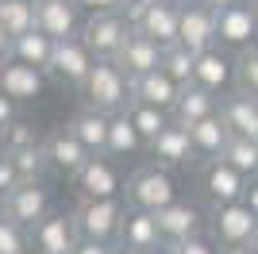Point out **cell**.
Returning a JSON list of instances; mask_svg holds the SVG:
<instances>
[{
	"instance_id": "obj_1",
	"label": "cell",
	"mask_w": 258,
	"mask_h": 254,
	"mask_svg": "<svg viewBox=\"0 0 258 254\" xmlns=\"http://www.w3.org/2000/svg\"><path fill=\"white\" fill-rule=\"evenodd\" d=\"M81 93H85L89 108L116 116V112H127V104H131V77L116 58H97L93 74L81 85Z\"/></svg>"
},
{
	"instance_id": "obj_2",
	"label": "cell",
	"mask_w": 258,
	"mask_h": 254,
	"mask_svg": "<svg viewBox=\"0 0 258 254\" xmlns=\"http://www.w3.org/2000/svg\"><path fill=\"white\" fill-rule=\"evenodd\" d=\"M123 197H127L131 208H143V212H162L166 204L177 201V181L170 177V169L151 162V166L135 169L123 185Z\"/></svg>"
},
{
	"instance_id": "obj_3",
	"label": "cell",
	"mask_w": 258,
	"mask_h": 254,
	"mask_svg": "<svg viewBox=\"0 0 258 254\" xmlns=\"http://www.w3.org/2000/svg\"><path fill=\"white\" fill-rule=\"evenodd\" d=\"M123 216H127V201L123 197H112V201H81L74 208L77 235L93 239V243H116Z\"/></svg>"
},
{
	"instance_id": "obj_4",
	"label": "cell",
	"mask_w": 258,
	"mask_h": 254,
	"mask_svg": "<svg viewBox=\"0 0 258 254\" xmlns=\"http://www.w3.org/2000/svg\"><path fill=\"white\" fill-rule=\"evenodd\" d=\"M254 39H258V20H254L250 0H235V4L216 8V46L239 54L247 46H254Z\"/></svg>"
},
{
	"instance_id": "obj_5",
	"label": "cell",
	"mask_w": 258,
	"mask_h": 254,
	"mask_svg": "<svg viewBox=\"0 0 258 254\" xmlns=\"http://www.w3.org/2000/svg\"><path fill=\"white\" fill-rule=\"evenodd\" d=\"M131 31H135V27H131V20H127V8L123 12H97V16H89V20L81 23V39H85V46L97 54V58H116Z\"/></svg>"
},
{
	"instance_id": "obj_6",
	"label": "cell",
	"mask_w": 258,
	"mask_h": 254,
	"mask_svg": "<svg viewBox=\"0 0 258 254\" xmlns=\"http://www.w3.org/2000/svg\"><path fill=\"white\" fill-rule=\"evenodd\" d=\"M127 20L135 31L151 35L162 46H173L177 35H181V4H166V0H147V4H135L127 8Z\"/></svg>"
},
{
	"instance_id": "obj_7",
	"label": "cell",
	"mask_w": 258,
	"mask_h": 254,
	"mask_svg": "<svg viewBox=\"0 0 258 254\" xmlns=\"http://www.w3.org/2000/svg\"><path fill=\"white\" fill-rule=\"evenodd\" d=\"M74 189L81 193V201H112V197H123V177H119L116 158L93 154L74 173Z\"/></svg>"
},
{
	"instance_id": "obj_8",
	"label": "cell",
	"mask_w": 258,
	"mask_h": 254,
	"mask_svg": "<svg viewBox=\"0 0 258 254\" xmlns=\"http://www.w3.org/2000/svg\"><path fill=\"white\" fill-rule=\"evenodd\" d=\"M93 66H97V54L85 46L81 35L74 39H58L54 42V54H50V66H46V74L58 77L62 85H85V77L93 74Z\"/></svg>"
},
{
	"instance_id": "obj_9",
	"label": "cell",
	"mask_w": 258,
	"mask_h": 254,
	"mask_svg": "<svg viewBox=\"0 0 258 254\" xmlns=\"http://www.w3.org/2000/svg\"><path fill=\"white\" fill-rule=\"evenodd\" d=\"M254 231H258V216L243 201H235V204H216V208H212L208 235H212L220 246H247Z\"/></svg>"
},
{
	"instance_id": "obj_10",
	"label": "cell",
	"mask_w": 258,
	"mask_h": 254,
	"mask_svg": "<svg viewBox=\"0 0 258 254\" xmlns=\"http://www.w3.org/2000/svg\"><path fill=\"white\" fill-rule=\"evenodd\" d=\"M81 235H77L74 212H46L31 227V250L35 254H74Z\"/></svg>"
},
{
	"instance_id": "obj_11",
	"label": "cell",
	"mask_w": 258,
	"mask_h": 254,
	"mask_svg": "<svg viewBox=\"0 0 258 254\" xmlns=\"http://www.w3.org/2000/svg\"><path fill=\"white\" fill-rule=\"evenodd\" d=\"M0 212L31 231L35 223L50 212V193L43 189V181H23V185H16L8 197H0Z\"/></svg>"
},
{
	"instance_id": "obj_12",
	"label": "cell",
	"mask_w": 258,
	"mask_h": 254,
	"mask_svg": "<svg viewBox=\"0 0 258 254\" xmlns=\"http://www.w3.org/2000/svg\"><path fill=\"white\" fill-rule=\"evenodd\" d=\"M154 216H158V231H162V243L166 246H181L185 239L205 235V216L189 201H173L162 212H154Z\"/></svg>"
},
{
	"instance_id": "obj_13",
	"label": "cell",
	"mask_w": 258,
	"mask_h": 254,
	"mask_svg": "<svg viewBox=\"0 0 258 254\" xmlns=\"http://www.w3.org/2000/svg\"><path fill=\"white\" fill-rule=\"evenodd\" d=\"M185 50H212L216 46V8L201 4V0H185L181 4V35H177Z\"/></svg>"
},
{
	"instance_id": "obj_14",
	"label": "cell",
	"mask_w": 258,
	"mask_h": 254,
	"mask_svg": "<svg viewBox=\"0 0 258 254\" xmlns=\"http://www.w3.org/2000/svg\"><path fill=\"white\" fill-rule=\"evenodd\" d=\"M81 8L77 0H35V27L46 31L54 42L81 35Z\"/></svg>"
},
{
	"instance_id": "obj_15",
	"label": "cell",
	"mask_w": 258,
	"mask_h": 254,
	"mask_svg": "<svg viewBox=\"0 0 258 254\" xmlns=\"http://www.w3.org/2000/svg\"><path fill=\"white\" fill-rule=\"evenodd\" d=\"M201 185H205L208 201H212V208H216V204H235V201H243L250 177H243V173H239L235 166H227L224 158H216V162H205Z\"/></svg>"
},
{
	"instance_id": "obj_16",
	"label": "cell",
	"mask_w": 258,
	"mask_h": 254,
	"mask_svg": "<svg viewBox=\"0 0 258 254\" xmlns=\"http://www.w3.org/2000/svg\"><path fill=\"white\" fill-rule=\"evenodd\" d=\"M116 246H127V250H162V231H158V216L154 212H143V208H131L127 204V216H123V223H119V239Z\"/></svg>"
},
{
	"instance_id": "obj_17",
	"label": "cell",
	"mask_w": 258,
	"mask_h": 254,
	"mask_svg": "<svg viewBox=\"0 0 258 254\" xmlns=\"http://www.w3.org/2000/svg\"><path fill=\"white\" fill-rule=\"evenodd\" d=\"M231 81H235V54H231V50H224V46H212V50H201V54H197L193 85H201V89H212V93L224 96Z\"/></svg>"
},
{
	"instance_id": "obj_18",
	"label": "cell",
	"mask_w": 258,
	"mask_h": 254,
	"mask_svg": "<svg viewBox=\"0 0 258 254\" xmlns=\"http://www.w3.org/2000/svg\"><path fill=\"white\" fill-rule=\"evenodd\" d=\"M0 89H4V96H12L16 104H27V100H35V96H43L46 70L8 58V62H4V74H0Z\"/></svg>"
},
{
	"instance_id": "obj_19",
	"label": "cell",
	"mask_w": 258,
	"mask_h": 254,
	"mask_svg": "<svg viewBox=\"0 0 258 254\" xmlns=\"http://www.w3.org/2000/svg\"><path fill=\"white\" fill-rule=\"evenodd\" d=\"M162 54H166L162 42H154L151 35H143V31H131L127 42L119 46L116 62L127 70V77H143V74H151V70L162 66Z\"/></svg>"
},
{
	"instance_id": "obj_20",
	"label": "cell",
	"mask_w": 258,
	"mask_h": 254,
	"mask_svg": "<svg viewBox=\"0 0 258 254\" xmlns=\"http://www.w3.org/2000/svg\"><path fill=\"white\" fill-rule=\"evenodd\" d=\"M147 154H151L158 166H166V169L185 166V162H197L193 139H189V127H181V123L162 127V135L154 139V143H147Z\"/></svg>"
},
{
	"instance_id": "obj_21",
	"label": "cell",
	"mask_w": 258,
	"mask_h": 254,
	"mask_svg": "<svg viewBox=\"0 0 258 254\" xmlns=\"http://www.w3.org/2000/svg\"><path fill=\"white\" fill-rule=\"evenodd\" d=\"M220 119L227 123V131L239 139H258V96L247 93H224L220 96Z\"/></svg>"
},
{
	"instance_id": "obj_22",
	"label": "cell",
	"mask_w": 258,
	"mask_h": 254,
	"mask_svg": "<svg viewBox=\"0 0 258 254\" xmlns=\"http://www.w3.org/2000/svg\"><path fill=\"white\" fill-rule=\"evenodd\" d=\"M185 85H177L166 70H151V74L143 77H131V100H143V104H154V108H166L170 112L177 104V96H181Z\"/></svg>"
},
{
	"instance_id": "obj_23",
	"label": "cell",
	"mask_w": 258,
	"mask_h": 254,
	"mask_svg": "<svg viewBox=\"0 0 258 254\" xmlns=\"http://www.w3.org/2000/svg\"><path fill=\"white\" fill-rule=\"evenodd\" d=\"M216 112H220V93L201 89V85H185L181 96H177V104L170 108L173 123H181V127H193V123H201V119L216 116Z\"/></svg>"
},
{
	"instance_id": "obj_24",
	"label": "cell",
	"mask_w": 258,
	"mask_h": 254,
	"mask_svg": "<svg viewBox=\"0 0 258 254\" xmlns=\"http://www.w3.org/2000/svg\"><path fill=\"white\" fill-rule=\"evenodd\" d=\"M108 123H112L108 112H97V108L85 104L70 119V135H74L89 154H108Z\"/></svg>"
},
{
	"instance_id": "obj_25",
	"label": "cell",
	"mask_w": 258,
	"mask_h": 254,
	"mask_svg": "<svg viewBox=\"0 0 258 254\" xmlns=\"http://www.w3.org/2000/svg\"><path fill=\"white\" fill-rule=\"evenodd\" d=\"M43 147H46V154H50V169L66 173V177H74L77 169H81L89 158H93V154H89V150L81 147L74 135H70V127H66V131H54V135L46 139Z\"/></svg>"
},
{
	"instance_id": "obj_26",
	"label": "cell",
	"mask_w": 258,
	"mask_h": 254,
	"mask_svg": "<svg viewBox=\"0 0 258 254\" xmlns=\"http://www.w3.org/2000/svg\"><path fill=\"white\" fill-rule=\"evenodd\" d=\"M189 139H193V154L201 162H216L224 154L231 131H227V123L220 119V112H216V116H208V119H201V123L189 127Z\"/></svg>"
},
{
	"instance_id": "obj_27",
	"label": "cell",
	"mask_w": 258,
	"mask_h": 254,
	"mask_svg": "<svg viewBox=\"0 0 258 254\" xmlns=\"http://www.w3.org/2000/svg\"><path fill=\"white\" fill-rule=\"evenodd\" d=\"M50 54H54V39L46 31H39V27H31L27 35H16V39H12V54L8 58L46 70V66H50Z\"/></svg>"
},
{
	"instance_id": "obj_28",
	"label": "cell",
	"mask_w": 258,
	"mask_h": 254,
	"mask_svg": "<svg viewBox=\"0 0 258 254\" xmlns=\"http://www.w3.org/2000/svg\"><path fill=\"white\" fill-rule=\"evenodd\" d=\"M135 150H147L139 127L131 123L127 112H116L112 123H108V158H127V154H135Z\"/></svg>"
},
{
	"instance_id": "obj_29",
	"label": "cell",
	"mask_w": 258,
	"mask_h": 254,
	"mask_svg": "<svg viewBox=\"0 0 258 254\" xmlns=\"http://www.w3.org/2000/svg\"><path fill=\"white\" fill-rule=\"evenodd\" d=\"M127 116H131V123L139 127L143 143H154V139L162 135V127H170V123H173V116L166 112V108L143 104V100H131V104H127Z\"/></svg>"
},
{
	"instance_id": "obj_30",
	"label": "cell",
	"mask_w": 258,
	"mask_h": 254,
	"mask_svg": "<svg viewBox=\"0 0 258 254\" xmlns=\"http://www.w3.org/2000/svg\"><path fill=\"white\" fill-rule=\"evenodd\" d=\"M220 158H224L227 166H235L243 177H258V139H239V135H231Z\"/></svg>"
},
{
	"instance_id": "obj_31",
	"label": "cell",
	"mask_w": 258,
	"mask_h": 254,
	"mask_svg": "<svg viewBox=\"0 0 258 254\" xmlns=\"http://www.w3.org/2000/svg\"><path fill=\"white\" fill-rule=\"evenodd\" d=\"M0 27L16 39L35 27V0H0Z\"/></svg>"
},
{
	"instance_id": "obj_32",
	"label": "cell",
	"mask_w": 258,
	"mask_h": 254,
	"mask_svg": "<svg viewBox=\"0 0 258 254\" xmlns=\"http://www.w3.org/2000/svg\"><path fill=\"white\" fill-rule=\"evenodd\" d=\"M12 162L20 169L23 181H43L50 173V154H46L43 143H35V147H23V150H12Z\"/></svg>"
},
{
	"instance_id": "obj_33",
	"label": "cell",
	"mask_w": 258,
	"mask_h": 254,
	"mask_svg": "<svg viewBox=\"0 0 258 254\" xmlns=\"http://www.w3.org/2000/svg\"><path fill=\"white\" fill-rule=\"evenodd\" d=\"M193 66H197V54L185 50L181 42L166 46V54H162V70H166L177 85H193Z\"/></svg>"
},
{
	"instance_id": "obj_34",
	"label": "cell",
	"mask_w": 258,
	"mask_h": 254,
	"mask_svg": "<svg viewBox=\"0 0 258 254\" xmlns=\"http://www.w3.org/2000/svg\"><path fill=\"white\" fill-rule=\"evenodd\" d=\"M235 89L247 96H258V42L235 54Z\"/></svg>"
},
{
	"instance_id": "obj_35",
	"label": "cell",
	"mask_w": 258,
	"mask_h": 254,
	"mask_svg": "<svg viewBox=\"0 0 258 254\" xmlns=\"http://www.w3.org/2000/svg\"><path fill=\"white\" fill-rule=\"evenodd\" d=\"M0 254H31V231L0 212Z\"/></svg>"
},
{
	"instance_id": "obj_36",
	"label": "cell",
	"mask_w": 258,
	"mask_h": 254,
	"mask_svg": "<svg viewBox=\"0 0 258 254\" xmlns=\"http://www.w3.org/2000/svg\"><path fill=\"white\" fill-rule=\"evenodd\" d=\"M39 139H35V127L27 119H12L8 127H0V150L12 154V150H23V147H35Z\"/></svg>"
},
{
	"instance_id": "obj_37",
	"label": "cell",
	"mask_w": 258,
	"mask_h": 254,
	"mask_svg": "<svg viewBox=\"0 0 258 254\" xmlns=\"http://www.w3.org/2000/svg\"><path fill=\"white\" fill-rule=\"evenodd\" d=\"M173 254H220V243H216L212 235H193V239H185L181 246H170Z\"/></svg>"
},
{
	"instance_id": "obj_38",
	"label": "cell",
	"mask_w": 258,
	"mask_h": 254,
	"mask_svg": "<svg viewBox=\"0 0 258 254\" xmlns=\"http://www.w3.org/2000/svg\"><path fill=\"white\" fill-rule=\"evenodd\" d=\"M16 185H23L20 169H16V162H12V154H4L0 150V197H8Z\"/></svg>"
},
{
	"instance_id": "obj_39",
	"label": "cell",
	"mask_w": 258,
	"mask_h": 254,
	"mask_svg": "<svg viewBox=\"0 0 258 254\" xmlns=\"http://www.w3.org/2000/svg\"><path fill=\"white\" fill-rule=\"evenodd\" d=\"M77 8L89 12V16H97V12H123L127 4H123V0H77Z\"/></svg>"
},
{
	"instance_id": "obj_40",
	"label": "cell",
	"mask_w": 258,
	"mask_h": 254,
	"mask_svg": "<svg viewBox=\"0 0 258 254\" xmlns=\"http://www.w3.org/2000/svg\"><path fill=\"white\" fill-rule=\"evenodd\" d=\"M74 254H116V243H93V239H81Z\"/></svg>"
},
{
	"instance_id": "obj_41",
	"label": "cell",
	"mask_w": 258,
	"mask_h": 254,
	"mask_svg": "<svg viewBox=\"0 0 258 254\" xmlns=\"http://www.w3.org/2000/svg\"><path fill=\"white\" fill-rule=\"evenodd\" d=\"M16 108H20V104H16L12 96H4V89H0V127H8L12 119H20V116H16Z\"/></svg>"
},
{
	"instance_id": "obj_42",
	"label": "cell",
	"mask_w": 258,
	"mask_h": 254,
	"mask_svg": "<svg viewBox=\"0 0 258 254\" xmlns=\"http://www.w3.org/2000/svg\"><path fill=\"white\" fill-rule=\"evenodd\" d=\"M243 204H247V208H250V212L258 216V177H250L247 193H243Z\"/></svg>"
},
{
	"instance_id": "obj_43",
	"label": "cell",
	"mask_w": 258,
	"mask_h": 254,
	"mask_svg": "<svg viewBox=\"0 0 258 254\" xmlns=\"http://www.w3.org/2000/svg\"><path fill=\"white\" fill-rule=\"evenodd\" d=\"M8 54H12V35L0 27V58H8Z\"/></svg>"
},
{
	"instance_id": "obj_44",
	"label": "cell",
	"mask_w": 258,
	"mask_h": 254,
	"mask_svg": "<svg viewBox=\"0 0 258 254\" xmlns=\"http://www.w3.org/2000/svg\"><path fill=\"white\" fill-rule=\"evenodd\" d=\"M220 254H250V246H220Z\"/></svg>"
},
{
	"instance_id": "obj_45",
	"label": "cell",
	"mask_w": 258,
	"mask_h": 254,
	"mask_svg": "<svg viewBox=\"0 0 258 254\" xmlns=\"http://www.w3.org/2000/svg\"><path fill=\"white\" fill-rule=\"evenodd\" d=\"M201 4H208V8H224V4H235V0H201Z\"/></svg>"
},
{
	"instance_id": "obj_46",
	"label": "cell",
	"mask_w": 258,
	"mask_h": 254,
	"mask_svg": "<svg viewBox=\"0 0 258 254\" xmlns=\"http://www.w3.org/2000/svg\"><path fill=\"white\" fill-rule=\"evenodd\" d=\"M247 246H250V254H258V231L250 235V243H247Z\"/></svg>"
},
{
	"instance_id": "obj_47",
	"label": "cell",
	"mask_w": 258,
	"mask_h": 254,
	"mask_svg": "<svg viewBox=\"0 0 258 254\" xmlns=\"http://www.w3.org/2000/svg\"><path fill=\"white\" fill-rule=\"evenodd\" d=\"M116 254H147V250H127V246H116Z\"/></svg>"
},
{
	"instance_id": "obj_48",
	"label": "cell",
	"mask_w": 258,
	"mask_h": 254,
	"mask_svg": "<svg viewBox=\"0 0 258 254\" xmlns=\"http://www.w3.org/2000/svg\"><path fill=\"white\" fill-rule=\"evenodd\" d=\"M123 4H127V8H135V4H147V0H123Z\"/></svg>"
},
{
	"instance_id": "obj_49",
	"label": "cell",
	"mask_w": 258,
	"mask_h": 254,
	"mask_svg": "<svg viewBox=\"0 0 258 254\" xmlns=\"http://www.w3.org/2000/svg\"><path fill=\"white\" fill-rule=\"evenodd\" d=\"M250 8H254V20H258V0H250Z\"/></svg>"
},
{
	"instance_id": "obj_50",
	"label": "cell",
	"mask_w": 258,
	"mask_h": 254,
	"mask_svg": "<svg viewBox=\"0 0 258 254\" xmlns=\"http://www.w3.org/2000/svg\"><path fill=\"white\" fill-rule=\"evenodd\" d=\"M154 254H173V250H170V246H162V250H154Z\"/></svg>"
},
{
	"instance_id": "obj_51",
	"label": "cell",
	"mask_w": 258,
	"mask_h": 254,
	"mask_svg": "<svg viewBox=\"0 0 258 254\" xmlns=\"http://www.w3.org/2000/svg\"><path fill=\"white\" fill-rule=\"evenodd\" d=\"M4 62H8V58H0V74H4Z\"/></svg>"
},
{
	"instance_id": "obj_52",
	"label": "cell",
	"mask_w": 258,
	"mask_h": 254,
	"mask_svg": "<svg viewBox=\"0 0 258 254\" xmlns=\"http://www.w3.org/2000/svg\"><path fill=\"white\" fill-rule=\"evenodd\" d=\"M166 4H185V0H166Z\"/></svg>"
}]
</instances>
